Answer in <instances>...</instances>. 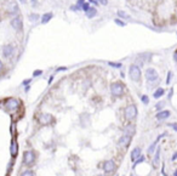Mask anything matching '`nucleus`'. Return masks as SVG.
Returning <instances> with one entry per match:
<instances>
[{
	"label": "nucleus",
	"instance_id": "1",
	"mask_svg": "<svg viewBox=\"0 0 177 176\" xmlns=\"http://www.w3.org/2000/svg\"><path fill=\"white\" fill-rule=\"evenodd\" d=\"M4 7H5V11L9 16H16L20 12V6L15 0H6L5 4H4Z\"/></svg>",
	"mask_w": 177,
	"mask_h": 176
},
{
	"label": "nucleus",
	"instance_id": "2",
	"mask_svg": "<svg viewBox=\"0 0 177 176\" xmlns=\"http://www.w3.org/2000/svg\"><path fill=\"white\" fill-rule=\"evenodd\" d=\"M125 92V85L121 81H115L110 85V94L115 97L123 96Z\"/></svg>",
	"mask_w": 177,
	"mask_h": 176
},
{
	"label": "nucleus",
	"instance_id": "3",
	"mask_svg": "<svg viewBox=\"0 0 177 176\" xmlns=\"http://www.w3.org/2000/svg\"><path fill=\"white\" fill-rule=\"evenodd\" d=\"M129 75H130V79L132 81L138 83V81L141 80V77H142L141 68L138 67L137 65H131L130 68H129Z\"/></svg>",
	"mask_w": 177,
	"mask_h": 176
},
{
	"label": "nucleus",
	"instance_id": "4",
	"mask_svg": "<svg viewBox=\"0 0 177 176\" xmlns=\"http://www.w3.org/2000/svg\"><path fill=\"white\" fill-rule=\"evenodd\" d=\"M144 77L148 81V85L158 83V80H159V74L154 68H147L146 72H144Z\"/></svg>",
	"mask_w": 177,
	"mask_h": 176
},
{
	"label": "nucleus",
	"instance_id": "5",
	"mask_svg": "<svg viewBox=\"0 0 177 176\" xmlns=\"http://www.w3.org/2000/svg\"><path fill=\"white\" fill-rule=\"evenodd\" d=\"M124 114H125V119L126 120H129V121L133 120L137 117V107H136V105H129L128 107L125 108Z\"/></svg>",
	"mask_w": 177,
	"mask_h": 176
},
{
	"label": "nucleus",
	"instance_id": "6",
	"mask_svg": "<svg viewBox=\"0 0 177 176\" xmlns=\"http://www.w3.org/2000/svg\"><path fill=\"white\" fill-rule=\"evenodd\" d=\"M10 24H11V27L14 28L16 32H22L23 31V20L18 15H16V16H14V17L11 18Z\"/></svg>",
	"mask_w": 177,
	"mask_h": 176
},
{
	"label": "nucleus",
	"instance_id": "7",
	"mask_svg": "<svg viewBox=\"0 0 177 176\" xmlns=\"http://www.w3.org/2000/svg\"><path fill=\"white\" fill-rule=\"evenodd\" d=\"M34 161H35V152L32 149L26 151V152L23 153V163L26 165H32Z\"/></svg>",
	"mask_w": 177,
	"mask_h": 176
},
{
	"label": "nucleus",
	"instance_id": "8",
	"mask_svg": "<svg viewBox=\"0 0 177 176\" xmlns=\"http://www.w3.org/2000/svg\"><path fill=\"white\" fill-rule=\"evenodd\" d=\"M5 107H6V109H7V111H11V112L16 111V109L20 107V100L14 98V97H11V98L6 100V102H5Z\"/></svg>",
	"mask_w": 177,
	"mask_h": 176
},
{
	"label": "nucleus",
	"instance_id": "9",
	"mask_svg": "<svg viewBox=\"0 0 177 176\" xmlns=\"http://www.w3.org/2000/svg\"><path fill=\"white\" fill-rule=\"evenodd\" d=\"M38 120H39V123L41 125H49L54 121V117L50 114V113H41L39 118H38Z\"/></svg>",
	"mask_w": 177,
	"mask_h": 176
},
{
	"label": "nucleus",
	"instance_id": "10",
	"mask_svg": "<svg viewBox=\"0 0 177 176\" xmlns=\"http://www.w3.org/2000/svg\"><path fill=\"white\" fill-rule=\"evenodd\" d=\"M15 54V47L14 45H11V44H6L4 47H3V56L5 58H10L12 57Z\"/></svg>",
	"mask_w": 177,
	"mask_h": 176
},
{
	"label": "nucleus",
	"instance_id": "11",
	"mask_svg": "<svg viewBox=\"0 0 177 176\" xmlns=\"http://www.w3.org/2000/svg\"><path fill=\"white\" fill-rule=\"evenodd\" d=\"M103 170H104L106 172L114 171V170H115V163H114V160L109 159V160L104 161V163H103Z\"/></svg>",
	"mask_w": 177,
	"mask_h": 176
},
{
	"label": "nucleus",
	"instance_id": "12",
	"mask_svg": "<svg viewBox=\"0 0 177 176\" xmlns=\"http://www.w3.org/2000/svg\"><path fill=\"white\" fill-rule=\"evenodd\" d=\"M170 116H171V112H170V111L162 109V111H159V112L157 113L155 118H157L158 120H165V119H168Z\"/></svg>",
	"mask_w": 177,
	"mask_h": 176
},
{
	"label": "nucleus",
	"instance_id": "13",
	"mask_svg": "<svg viewBox=\"0 0 177 176\" xmlns=\"http://www.w3.org/2000/svg\"><path fill=\"white\" fill-rule=\"evenodd\" d=\"M131 137L132 136H129V135H124V136H121L120 137V140H119V146H121V147H126V146H129L130 145V142H131Z\"/></svg>",
	"mask_w": 177,
	"mask_h": 176
},
{
	"label": "nucleus",
	"instance_id": "14",
	"mask_svg": "<svg viewBox=\"0 0 177 176\" xmlns=\"http://www.w3.org/2000/svg\"><path fill=\"white\" fill-rule=\"evenodd\" d=\"M52 17H54V14H52V12H46V14H44V15L41 16V18H40L41 24H46V23H49L50 21L52 20Z\"/></svg>",
	"mask_w": 177,
	"mask_h": 176
},
{
	"label": "nucleus",
	"instance_id": "15",
	"mask_svg": "<svg viewBox=\"0 0 177 176\" xmlns=\"http://www.w3.org/2000/svg\"><path fill=\"white\" fill-rule=\"evenodd\" d=\"M140 157H141V148L140 147H136L135 149H132V152H131V160L135 163Z\"/></svg>",
	"mask_w": 177,
	"mask_h": 176
},
{
	"label": "nucleus",
	"instance_id": "16",
	"mask_svg": "<svg viewBox=\"0 0 177 176\" xmlns=\"http://www.w3.org/2000/svg\"><path fill=\"white\" fill-rule=\"evenodd\" d=\"M85 15H86V17L87 18H94V17H96V15H97V9H96V6H91L90 9H89L86 12H85Z\"/></svg>",
	"mask_w": 177,
	"mask_h": 176
},
{
	"label": "nucleus",
	"instance_id": "17",
	"mask_svg": "<svg viewBox=\"0 0 177 176\" xmlns=\"http://www.w3.org/2000/svg\"><path fill=\"white\" fill-rule=\"evenodd\" d=\"M162 136H165V134H162V135L158 136V137H157V140H155L153 143H152L150 146H149V148H148V153H149V154H152V153L154 152V149H157V145H158V142L160 141V139H161Z\"/></svg>",
	"mask_w": 177,
	"mask_h": 176
},
{
	"label": "nucleus",
	"instance_id": "18",
	"mask_svg": "<svg viewBox=\"0 0 177 176\" xmlns=\"http://www.w3.org/2000/svg\"><path fill=\"white\" fill-rule=\"evenodd\" d=\"M135 132H136V128L133 127L132 124L128 125V127H125V129H124V135H129V136H132V135H133Z\"/></svg>",
	"mask_w": 177,
	"mask_h": 176
},
{
	"label": "nucleus",
	"instance_id": "19",
	"mask_svg": "<svg viewBox=\"0 0 177 176\" xmlns=\"http://www.w3.org/2000/svg\"><path fill=\"white\" fill-rule=\"evenodd\" d=\"M117 16H118V18H123V20H129L130 18V15L128 14V12H125L124 10H118Z\"/></svg>",
	"mask_w": 177,
	"mask_h": 176
},
{
	"label": "nucleus",
	"instance_id": "20",
	"mask_svg": "<svg viewBox=\"0 0 177 176\" xmlns=\"http://www.w3.org/2000/svg\"><path fill=\"white\" fill-rule=\"evenodd\" d=\"M164 94H165V90L162 89V87H159V89H157L155 91H154V94H153V96H154V98H160Z\"/></svg>",
	"mask_w": 177,
	"mask_h": 176
},
{
	"label": "nucleus",
	"instance_id": "21",
	"mask_svg": "<svg viewBox=\"0 0 177 176\" xmlns=\"http://www.w3.org/2000/svg\"><path fill=\"white\" fill-rule=\"evenodd\" d=\"M40 18H41V16L38 15V14H30V15H28V20L30 22H38Z\"/></svg>",
	"mask_w": 177,
	"mask_h": 176
},
{
	"label": "nucleus",
	"instance_id": "22",
	"mask_svg": "<svg viewBox=\"0 0 177 176\" xmlns=\"http://www.w3.org/2000/svg\"><path fill=\"white\" fill-rule=\"evenodd\" d=\"M159 158H160V147L157 148V152H155V156H154V159H153L154 165H158V164H159Z\"/></svg>",
	"mask_w": 177,
	"mask_h": 176
},
{
	"label": "nucleus",
	"instance_id": "23",
	"mask_svg": "<svg viewBox=\"0 0 177 176\" xmlns=\"http://www.w3.org/2000/svg\"><path fill=\"white\" fill-rule=\"evenodd\" d=\"M16 154H17V143L12 142V145H11V156L15 157Z\"/></svg>",
	"mask_w": 177,
	"mask_h": 176
},
{
	"label": "nucleus",
	"instance_id": "24",
	"mask_svg": "<svg viewBox=\"0 0 177 176\" xmlns=\"http://www.w3.org/2000/svg\"><path fill=\"white\" fill-rule=\"evenodd\" d=\"M90 7H91V4H90V3H89V1H86V3H85V4L83 5V6H81V11H84V12H86V11H87L89 9H90Z\"/></svg>",
	"mask_w": 177,
	"mask_h": 176
},
{
	"label": "nucleus",
	"instance_id": "25",
	"mask_svg": "<svg viewBox=\"0 0 177 176\" xmlns=\"http://www.w3.org/2000/svg\"><path fill=\"white\" fill-rule=\"evenodd\" d=\"M114 23L118 24V26H120V27H125V26H126V23L123 22L120 18H115V20H114Z\"/></svg>",
	"mask_w": 177,
	"mask_h": 176
},
{
	"label": "nucleus",
	"instance_id": "26",
	"mask_svg": "<svg viewBox=\"0 0 177 176\" xmlns=\"http://www.w3.org/2000/svg\"><path fill=\"white\" fill-rule=\"evenodd\" d=\"M21 176H34V172L32 171V170H24L23 172H22V175Z\"/></svg>",
	"mask_w": 177,
	"mask_h": 176
},
{
	"label": "nucleus",
	"instance_id": "27",
	"mask_svg": "<svg viewBox=\"0 0 177 176\" xmlns=\"http://www.w3.org/2000/svg\"><path fill=\"white\" fill-rule=\"evenodd\" d=\"M108 65L110 66V67H114V68H121V63H119V62H118V63H114V62H108Z\"/></svg>",
	"mask_w": 177,
	"mask_h": 176
},
{
	"label": "nucleus",
	"instance_id": "28",
	"mask_svg": "<svg viewBox=\"0 0 177 176\" xmlns=\"http://www.w3.org/2000/svg\"><path fill=\"white\" fill-rule=\"evenodd\" d=\"M141 101H142L144 105H148V103H149V97H148L147 95H143V96L141 97Z\"/></svg>",
	"mask_w": 177,
	"mask_h": 176
},
{
	"label": "nucleus",
	"instance_id": "29",
	"mask_svg": "<svg viewBox=\"0 0 177 176\" xmlns=\"http://www.w3.org/2000/svg\"><path fill=\"white\" fill-rule=\"evenodd\" d=\"M142 161H144V157H143V156H141L140 158H138V159H137V160L133 163V168H135L136 165H138V164H140V163H142Z\"/></svg>",
	"mask_w": 177,
	"mask_h": 176
},
{
	"label": "nucleus",
	"instance_id": "30",
	"mask_svg": "<svg viewBox=\"0 0 177 176\" xmlns=\"http://www.w3.org/2000/svg\"><path fill=\"white\" fill-rule=\"evenodd\" d=\"M70 10H72V11H81V7L75 4V5H72V6H70Z\"/></svg>",
	"mask_w": 177,
	"mask_h": 176
},
{
	"label": "nucleus",
	"instance_id": "31",
	"mask_svg": "<svg viewBox=\"0 0 177 176\" xmlns=\"http://www.w3.org/2000/svg\"><path fill=\"white\" fill-rule=\"evenodd\" d=\"M41 74H43V71L41 69H38V71H34L33 77H39V75H41Z\"/></svg>",
	"mask_w": 177,
	"mask_h": 176
},
{
	"label": "nucleus",
	"instance_id": "32",
	"mask_svg": "<svg viewBox=\"0 0 177 176\" xmlns=\"http://www.w3.org/2000/svg\"><path fill=\"white\" fill-rule=\"evenodd\" d=\"M171 77H172V72H169L168 73V77H166V84L169 85L170 81H171Z\"/></svg>",
	"mask_w": 177,
	"mask_h": 176
},
{
	"label": "nucleus",
	"instance_id": "33",
	"mask_svg": "<svg viewBox=\"0 0 177 176\" xmlns=\"http://www.w3.org/2000/svg\"><path fill=\"white\" fill-rule=\"evenodd\" d=\"M86 1H89L90 4H92V5H95V6H98V5H101L97 0H86Z\"/></svg>",
	"mask_w": 177,
	"mask_h": 176
},
{
	"label": "nucleus",
	"instance_id": "34",
	"mask_svg": "<svg viewBox=\"0 0 177 176\" xmlns=\"http://www.w3.org/2000/svg\"><path fill=\"white\" fill-rule=\"evenodd\" d=\"M164 105H165V103H164V102H159L157 106H155V108L158 109V111H161V108L164 107Z\"/></svg>",
	"mask_w": 177,
	"mask_h": 176
},
{
	"label": "nucleus",
	"instance_id": "35",
	"mask_svg": "<svg viewBox=\"0 0 177 176\" xmlns=\"http://www.w3.org/2000/svg\"><path fill=\"white\" fill-rule=\"evenodd\" d=\"M85 3H86V0H77V5H78V6H80V7H81Z\"/></svg>",
	"mask_w": 177,
	"mask_h": 176
},
{
	"label": "nucleus",
	"instance_id": "36",
	"mask_svg": "<svg viewBox=\"0 0 177 176\" xmlns=\"http://www.w3.org/2000/svg\"><path fill=\"white\" fill-rule=\"evenodd\" d=\"M97 1H98L101 5H107V4H108V0H97Z\"/></svg>",
	"mask_w": 177,
	"mask_h": 176
},
{
	"label": "nucleus",
	"instance_id": "37",
	"mask_svg": "<svg viewBox=\"0 0 177 176\" xmlns=\"http://www.w3.org/2000/svg\"><path fill=\"white\" fill-rule=\"evenodd\" d=\"M32 81V79H26L23 83H22V85H24V86H27V85H29V83Z\"/></svg>",
	"mask_w": 177,
	"mask_h": 176
},
{
	"label": "nucleus",
	"instance_id": "38",
	"mask_svg": "<svg viewBox=\"0 0 177 176\" xmlns=\"http://www.w3.org/2000/svg\"><path fill=\"white\" fill-rule=\"evenodd\" d=\"M61 71H67V67H59L56 69V72H61Z\"/></svg>",
	"mask_w": 177,
	"mask_h": 176
},
{
	"label": "nucleus",
	"instance_id": "39",
	"mask_svg": "<svg viewBox=\"0 0 177 176\" xmlns=\"http://www.w3.org/2000/svg\"><path fill=\"white\" fill-rule=\"evenodd\" d=\"M176 159H177V152H175V153H173V156H172L171 160H176Z\"/></svg>",
	"mask_w": 177,
	"mask_h": 176
},
{
	"label": "nucleus",
	"instance_id": "40",
	"mask_svg": "<svg viewBox=\"0 0 177 176\" xmlns=\"http://www.w3.org/2000/svg\"><path fill=\"white\" fill-rule=\"evenodd\" d=\"M3 68H4V63H3V62H1V61H0V72H1V71H3Z\"/></svg>",
	"mask_w": 177,
	"mask_h": 176
},
{
	"label": "nucleus",
	"instance_id": "41",
	"mask_svg": "<svg viewBox=\"0 0 177 176\" xmlns=\"http://www.w3.org/2000/svg\"><path fill=\"white\" fill-rule=\"evenodd\" d=\"M171 127L175 129V131H177V125H176V124H171Z\"/></svg>",
	"mask_w": 177,
	"mask_h": 176
},
{
	"label": "nucleus",
	"instance_id": "42",
	"mask_svg": "<svg viewBox=\"0 0 177 176\" xmlns=\"http://www.w3.org/2000/svg\"><path fill=\"white\" fill-rule=\"evenodd\" d=\"M52 79H54V75H51V77H50V80H49V84H51V81H52Z\"/></svg>",
	"mask_w": 177,
	"mask_h": 176
},
{
	"label": "nucleus",
	"instance_id": "43",
	"mask_svg": "<svg viewBox=\"0 0 177 176\" xmlns=\"http://www.w3.org/2000/svg\"><path fill=\"white\" fill-rule=\"evenodd\" d=\"M29 89H30V86H29V85H27V86H26V92H28V91H29Z\"/></svg>",
	"mask_w": 177,
	"mask_h": 176
},
{
	"label": "nucleus",
	"instance_id": "44",
	"mask_svg": "<svg viewBox=\"0 0 177 176\" xmlns=\"http://www.w3.org/2000/svg\"><path fill=\"white\" fill-rule=\"evenodd\" d=\"M20 1H21L22 4H26V3H27V0H20Z\"/></svg>",
	"mask_w": 177,
	"mask_h": 176
},
{
	"label": "nucleus",
	"instance_id": "45",
	"mask_svg": "<svg viewBox=\"0 0 177 176\" xmlns=\"http://www.w3.org/2000/svg\"><path fill=\"white\" fill-rule=\"evenodd\" d=\"M173 176H177V169L175 170V172H173Z\"/></svg>",
	"mask_w": 177,
	"mask_h": 176
},
{
	"label": "nucleus",
	"instance_id": "46",
	"mask_svg": "<svg viewBox=\"0 0 177 176\" xmlns=\"http://www.w3.org/2000/svg\"><path fill=\"white\" fill-rule=\"evenodd\" d=\"M32 3H33V4H35V3H36V0H32Z\"/></svg>",
	"mask_w": 177,
	"mask_h": 176
},
{
	"label": "nucleus",
	"instance_id": "47",
	"mask_svg": "<svg viewBox=\"0 0 177 176\" xmlns=\"http://www.w3.org/2000/svg\"><path fill=\"white\" fill-rule=\"evenodd\" d=\"M97 176H106V175H97Z\"/></svg>",
	"mask_w": 177,
	"mask_h": 176
}]
</instances>
